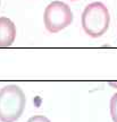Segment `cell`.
Returning <instances> with one entry per match:
<instances>
[{"label":"cell","instance_id":"cell-1","mask_svg":"<svg viewBox=\"0 0 117 122\" xmlns=\"http://www.w3.org/2000/svg\"><path fill=\"white\" fill-rule=\"evenodd\" d=\"M26 97L18 85H7L0 89V121L15 122L25 110Z\"/></svg>","mask_w":117,"mask_h":122},{"label":"cell","instance_id":"cell-2","mask_svg":"<svg viewBox=\"0 0 117 122\" xmlns=\"http://www.w3.org/2000/svg\"><path fill=\"white\" fill-rule=\"evenodd\" d=\"M110 23V15L102 2L95 1L88 5L82 14V27L91 37H100L107 32Z\"/></svg>","mask_w":117,"mask_h":122},{"label":"cell","instance_id":"cell-3","mask_svg":"<svg viewBox=\"0 0 117 122\" xmlns=\"http://www.w3.org/2000/svg\"><path fill=\"white\" fill-rule=\"evenodd\" d=\"M43 22L48 32L55 34L72 24L73 13L66 4L61 1H52L46 7Z\"/></svg>","mask_w":117,"mask_h":122},{"label":"cell","instance_id":"cell-4","mask_svg":"<svg viewBox=\"0 0 117 122\" xmlns=\"http://www.w3.org/2000/svg\"><path fill=\"white\" fill-rule=\"evenodd\" d=\"M16 26L12 19L0 17V48H8L15 42Z\"/></svg>","mask_w":117,"mask_h":122},{"label":"cell","instance_id":"cell-5","mask_svg":"<svg viewBox=\"0 0 117 122\" xmlns=\"http://www.w3.org/2000/svg\"><path fill=\"white\" fill-rule=\"evenodd\" d=\"M110 115L114 122H117V93L110 98Z\"/></svg>","mask_w":117,"mask_h":122},{"label":"cell","instance_id":"cell-6","mask_svg":"<svg viewBox=\"0 0 117 122\" xmlns=\"http://www.w3.org/2000/svg\"><path fill=\"white\" fill-rule=\"evenodd\" d=\"M27 122H51L44 115H34L27 120Z\"/></svg>","mask_w":117,"mask_h":122},{"label":"cell","instance_id":"cell-7","mask_svg":"<svg viewBox=\"0 0 117 122\" xmlns=\"http://www.w3.org/2000/svg\"><path fill=\"white\" fill-rule=\"evenodd\" d=\"M109 84H110L111 86H117V83L116 84H115V83H109Z\"/></svg>","mask_w":117,"mask_h":122},{"label":"cell","instance_id":"cell-8","mask_svg":"<svg viewBox=\"0 0 117 122\" xmlns=\"http://www.w3.org/2000/svg\"><path fill=\"white\" fill-rule=\"evenodd\" d=\"M72 1H74V0H72Z\"/></svg>","mask_w":117,"mask_h":122}]
</instances>
